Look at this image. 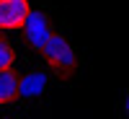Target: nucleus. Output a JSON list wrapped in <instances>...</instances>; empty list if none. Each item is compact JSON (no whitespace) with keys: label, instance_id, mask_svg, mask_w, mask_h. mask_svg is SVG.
<instances>
[{"label":"nucleus","instance_id":"20e7f679","mask_svg":"<svg viewBox=\"0 0 129 119\" xmlns=\"http://www.w3.org/2000/svg\"><path fill=\"white\" fill-rule=\"evenodd\" d=\"M44 88H47V75L44 73H26L23 78H18V96H23V99L41 96Z\"/></svg>","mask_w":129,"mask_h":119},{"label":"nucleus","instance_id":"423d86ee","mask_svg":"<svg viewBox=\"0 0 129 119\" xmlns=\"http://www.w3.org/2000/svg\"><path fill=\"white\" fill-rule=\"evenodd\" d=\"M13 47L8 44V41L0 36V70H10V65H13Z\"/></svg>","mask_w":129,"mask_h":119},{"label":"nucleus","instance_id":"7ed1b4c3","mask_svg":"<svg viewBox=\"0 0 129 119\" xmlns=\"http://www.w3.org/2000/svg\"><path fill=\"white\" fill-rule=\"evenodd\" d=\"M28 10V0H0V31L21 29Z\"/></svg>","mask_w":129,"mask_h":119},{"label":"nucleus","instance_id":"39448f33","mask_svg":"<svg viewBox=\"0 0 129 119\" xmlns=\"http://www.w3.org/2000/svg\"><path fill=\"white\" fill-rule=\"evenodd\" d=\"M18 96V73L0 70V104H8Z\"/></svg>","mask_w":129,"mask_h":119},{"label":"nucleus","instance_id":"f257e3e1","mask_svg":"<svg viewBox=\"0 0 129 119\" xmlns=\"http://www.w3.org/2000/svg\"><path fill=\"white\" fill-rule=\"evenodd\" d=\"M41 55H44L49 67H54L59 73H70V70H75V65H78L75 49L70 47V41L64 39L62 34H52L47 39V44L41 47Z\"/></svg>","mask_w":129,"mask_h":119},{"label":"nucleus","instance_id":"f03ea898","mask_svg":"<svg viewBox=\"0 0 129 119\" xmlns=\"http://www.w3.org/2000/svg\"><path fill=\"white\" fill-rule=\"evenodd\" d=\"M21 29H23V34H26V41L34 49H41L47 44V39L54 34L52 26H49L47 13H41V10H28V16H26V21H23Z\"/></svg>","mask_w":129,"mask_h":119},{"label":"nucleus","instance_id":"0eeeda50","mask_svg":"<svg viewBox=\"0 0 129 119\" xmlns=\"http://www.w3.org/2000/svg\"><path fill=\"white\" fill-rule=\"evenodd\" d=\"M0 119H8V116H0Z\"/></svg>","mask_w":129,"mask_h":119}]
</instances>
